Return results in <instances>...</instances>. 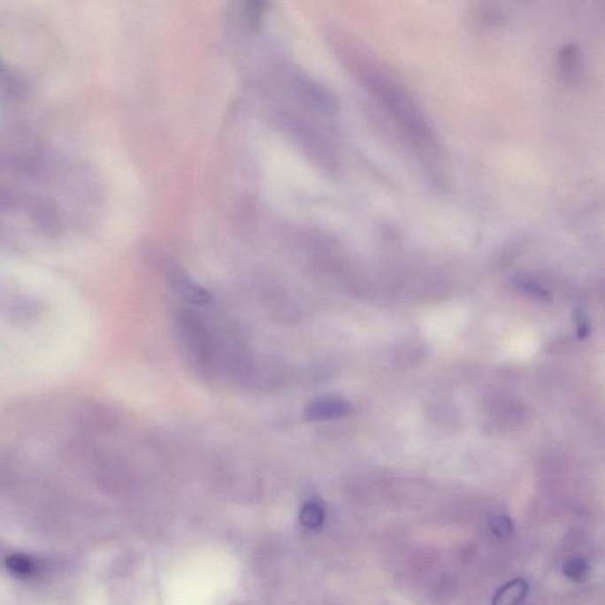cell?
<instances>
[{
    "label": "cell",
    "mask_w": 605,
    "mask_h": 605,
    "mask_svg": "<svg viewBox=\"0 0 605 605\" xmlns=\"http://www.w3.org/2000/svg\"><path fill=\"white\" fill-rule=\"evenodd\" d=\"M351 413L350 403L337 396L319 397L305 407L304 418L310 422L337 420Z\"/></svg>",
    "instance_id": "1"
},
{
    "label": "cell",
    "mask_w": 605,
    "mask_h": 605,
    "mask_svg": "<svg viewBox=\"0 0 605 605\" xmlns=\"http://www.w3.org/2000/svg\"><path fill=\"white\" fill-rule=\"evenodd\" d=\"M168 283L171 287L178 292V295L185 301L192 302L195 305H206L209 304L211 301V295L205 290V288L199 287L198 284L195 283L182 273L181 271L173 269L170 271L167 274Z\"/></svg>",
    "instance_id": "2"
},
{
    "label": "cell",
    "mask_w": 605,
    "mask_h": 605,
    "mask_svg": "<svg viewBox=\"0 0 605 605\" xmlns=\"http://www.w3.org/2000/svg\"><path fill=\"white\" fill-rule=\"evenodd\" d=\"M559 68L568 84L578 82L582 72V55L576 44H566L559 51Z\"/></svg>",
    "instance_id": "3"
},
{
    "label": "cell",
    "mask_w": 605,
    "mask_h": 605,
    "mask_svg": "<svg viewBox=\"0 0 605 605\" xmlns=\"http://www.w3.org/2000/svg\"><path fill=\"white\" fill-rule=\"evenodd\" d=\"M527 591H529V586L526 580L513 579L497 591L492 605H520L526 597Z\"/></svg>",
    "instance_id": "4"
},
{
    "label": "cell",
    "mask_w": 605,
    "mask_h": 605,
    "mask_svg": "<svg viewBox=\"0 0 605 605\" xmlns=\"http://www.w3.org/2000/svg\"><path fill=\"white\" fill-rule=\"evenodd\" d=\"M325 509L315 502H307L302 506L301 515H299L302 525L312 530L318 529L325 523Z\"/></svg>",
    "instance_id": "5"
},
{
    "label": "cell",
    "mask_w": 605,
    "mask_h": 605,
    "mask_svg": "<svg viewBox=\"0 0 605 605\" xmlns=\"http://www.w3.org/2000/svg\"><path fill=\"white\" fill-rule=\"evenodd\" d=\"M563 572L573 582H582L589 573V566L583 558L573 557L565 563Z\"/></svg>",
    "instance_id": "6"
},
{
    "label": "cell",
    "mask_w": 605,
    "mask_h": 605,
    "mask_svg": "<svg viewBox=\"0 0 605 605\" xmlns=\"http://www.w3.org/2000/svg\"><path fill=\"white\" fill-rule=\"evenodd\" d=\"M488 527H490L491 532L494 534L497 538H508L513 533L512 520L505 515H495L491 517L488 520Z\"/></svg>",
    "instance_id": "7"
},
{
    "label": "cell",
    "mask_w": 605,
    "mask_h": 605,
    "mask_svg": "<svg viewBox=\"0 0 605 605\" xmlns=\"http://www.w3.org/2000/svg\"><path fill=\"white\" fill-rule=\"evenodd\" d=\"M266 11L265 3H246L241 8L242 19L249 26H256L262 20L264 13Z\"/></svg>",
    "instance_id": "8"
},
{
    "label": "cell",
    "mask_w": 605,
    "mask_h": 605,
    "mask_svg": "<svg viewBox=\"0 0 605 605\" xmlns=\"http://www.w3.org/2000/svg\"><path fill=\"white\" fill-rule=\"evenodd\" d=\"M9 565L13 571L20 573V575H27L34 569L33 562L27 557H22V555H16V557L9 559Z\"/></svg>",
    "instance_id": "9"
},
{
    "label": "cell",
    "mask_w": 605,
    "mask_h": 605,
    "mask_svg": "<svg viewBox=\"0 0 605 605\" xmlns=\"http://www.w3.org/2000/svg\"><path fill=\"white\" fill-rule=\"evenodd\" d=\"M3 70H4V65H3L2 59H0V73H2Z\"/></svg>",
    "instance_id": "10"
}]
</instances>
